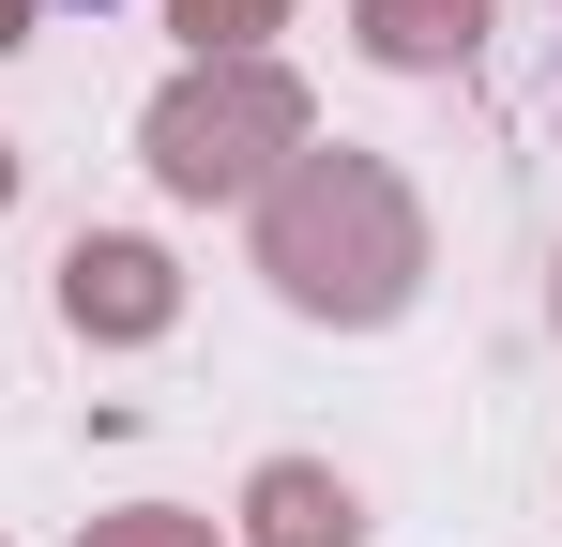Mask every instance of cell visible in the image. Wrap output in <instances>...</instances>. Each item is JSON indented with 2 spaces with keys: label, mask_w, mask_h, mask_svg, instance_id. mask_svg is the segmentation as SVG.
<instances>
[{
  "label": "cell",
  "mask_w": 562,
  "mask_h": 547,
  "mask_svg": "<svg viewBox=\"0 0 562 547\" xmlns=\"http://www.w3.org/2000/svg\"><path fill=\"white\" fill-rule=\"evenodd\" d=\"M259 274H274L304 320H335V335H380L411 289H426V213H411V182L380 168V153H289L259 182Z\"/></svg>",
  "instance_id": "1"
},
{
  "label": "cell",
  "mask_w": 562,
  "mask_h": 547,
  "mask_svg": "<svg viewBox=\"0 0 562 547\" xmlns=\"http://www.w3.org/2000/svg\"><path fill=\"white\" fill-rule=\"evenodd\" d=\"M304 137H319V122H304V91H289L274 62H198V77H168L153 122H137V153H153L168 198H259Z\"/></svg>",
  "instance_id": "2"
},
{
  "label": "cell",
  "mask_w": 562,
  "mask_h": 547,
  "mask_svg": "<svg viewBox=\"0 0 562 547\" xmlns=\"http://www.w3.org/2000/svg\"><path fill=\"white\" fill-rule=\"evenodd\" d=\"M61 320L106 335V350H137V335H168V320H183V274L153 259L137 228H92V244L61 259Z\"/></svg>",
  "instance_id": "3"
},
{
  "label": "cell",
  "mask_w": 562,
  "mask_h": 547,
  "mask_svg": "<svg viewBox=\"0 0 562 547\" xmlns=\"http://www.w3.org/2000/svg\"><path fill=\"white\" fill-rule=\"evenodd\" d=\"M244 533L259 547H366V502H350L319 456H274V471L244 487Z\"/></svg>",
  "instance_id": "4"
},
{
  "label": "cell",
  "mask_w": 562,
  "mask_h": 547,
  "mask_svg": "<svg viewBox=\"0 0 562 547\" xmlns=\"http://www.w3.org/2000/svg\"><path fill=\"white\" fill-rule=\"evenodd\" d=\"M350 31H366V62H395V77H441V62L486 46V0H350Z\"/></svg>",
  "instance_id": "5"
},
{
  "label": "cell",
  "mask_w": 562,
  "mask_h": 547,
  "mask_svg": "<svg viewBox=\"0 0 562 547\" xmlns=\"http://www.w3.org/2000/svg\"><path fill=\"white\" fill-rule=\"evenodd\" d=\"M289 0H168V31H183L198 62H259V31H274Z\"/></svg>",
  "instance_id": "6"
},
{
  "label": "cell",
  "mask_w": 562,
  "mask_h": 547,
  "mask_svg": "<svg viewBox=\"0 0 562 547\" xmlns=\"http://www.w3.org/2000/svg\"><path fill=\"white\" fill-rule=\"evenodd\" d=\"M77 547H213V517H183V502H137V517H92Z\"/></svg>",
  "instance_id": "7"
},
{
  "label": "cell",
  "mask_w": 562,
  "mask_h": 547,
  "mask_svg": "<svg viewBox=\"0 0 562 547\" xmlns=\"http://www.w3.org/2000/svg\"><path fill=\"white\" fill-rule=\"evenodd\" d=\"M15 31H31V0H0V46H15Z\"/></svg>",
  "instance_id": "8"
},
{
  "label": "cell",
  "mask_w": 562,
  "mask_h": 547,
  "mask_svg": "<svg viewBox=\"0 0 562 547\" xmlns=\"http://www.w3.org/2000/svg\"><path fill=\"white\" fill-rule=\"evenodd\" d=\"M0 198H15V153H0Z\"/></svg>",
  "instance_id": "9"
},
{
  "label": "cell",
  "mask_w": 562,
  "mask_h": 547,
  "mask_svg": "<svg viewBox=\"0 0 562 547\" xmlns=\"http://www.w3.org/2000/svg\"><path fill=\"white\" fill-rule=\"evenodd\" d=\"M548 320H562V274H548Z\"/></svg>",
  "instance_id": "10"
},
{
  "label": "cell",
  "mask_w": 562,
  "mask_h": 547,
  "mask_svg": "<svg viewBox=\"0 0 562 547\" xmlns=\"http://www.w3.org/2000/svg\"><path fill=\"white\" fill-rule=\"evenodd\" d=\"M92 15H106V0H92Z\"/></svg>",
  "instance_id": "11"
}]
</instances>
